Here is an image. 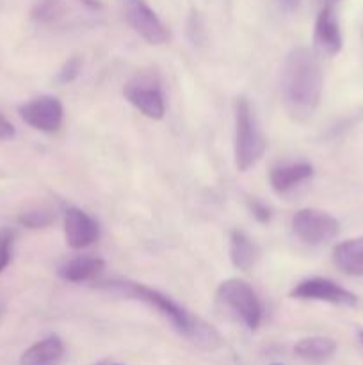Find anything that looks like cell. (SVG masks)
Listing matches in <instances>:
<instances>
[{"mask_svg": "<svg viewBox=\"0 0 363 365\" xmlns=\"http://www.w3.org/2000/svg\"><path fill=\"white\" fill-rule=\"evenodd\" d=\"M98 287L110 292V294H117L121 298L141 302L146 307H149V309L157 310L160 316L166 317L173 324L178 334L184 335L187 341H191L198 348L206 349V351H216V349L223 346V337H221L216 328L210 327L209 323L199 319L198 316L191 314L189 310H185L184 307H180L169 296L162 294L157 289L130 280L103 282Z\"/></svg>", "mask_w": 363, "mask_h": 365, "instance_id": "6da1fadb", "label": "cell"}, {"mask_svg": "<svg viewBox=\"0 0 363 365\" xmlns=\"http://www.w3.org/2000/svg\"><path fill=\"white\" fill-rule=\"evenodd\" d=\"M324 73L313 50L298 46L285 57L281 70V93L288 113L298 120H306L319 107L322 98Z\"/></svg>", "mask_w": 363, "mask_h": 365, "instance_id": "7a4b0ae2", "label": "cell"}, {"mask_svg": "<svg viewBox=\"0 0 363 365\" xmlns=\"http://www.w3.org/2000/svg\"><path fill=\"white\" fill-rule=\"evenodd\" d=\"M233 150L235 166L238 171H248L262 159L267 141L260 128L256 114L246 96H237L233 102Z\"/></svg>", "mask_w": 363, "mask_h": 365, "instance_id": "3957f363", "label": "cell"}, {"mask_svg": "<svg viewBox=\"0 0 363 365\" xmlns=\"http://www.w3.org/2000/svg\"><path fill=\"white\" fill-rule=\"evenodd\" d=\"M216 298L228 316L241 321L249 330H256L262 323V303L251 285L246 284L244 280L238 278L224 280L217 287Z\"/></svg>", "mask_w": 363, "mask_h": 365, "instance_id": "277c9868", "label": "cell"}, {"mask_svg": "<svg viewBox=\"0 0 363 365\" xmlns=\"http://www.w3.org/2000/svg\"><path fill=\"white\" fill-rule=\"evenodd\" d=\"M123 95L135 109L149 120H162L166 114V100L157 75L149 71L137 73L125 84Z\"/></svg>", "mask_w": 363, "mask_h": 365, "instance_id": "5b68a950", "label": "cell"}, {"mask_svg": "<svg viewBox=\"0 0 363 365\" xmlns=\"http://www.w3.org/2000/svg\"><path fill=\"white\" fill-rule=\"evenodd\" d=\"M292 230L306 245L320 246L337 237L340 223L324 210L301 209L292 217Z\"/></svg>", "mask_w": 363, "mask_h": 365, "instance_id": "8992f818", "label": "cell"}, {"mask_svg": "<svg viewBox=\"0 0 363 365\" xmlns=\"http://www.w3.org/2000/svg\"><path fill=\"white\" fill-rule=\"evenodd\" d=\"M123 14L132 31L149 45H164L169 39L166 25L146 0H121Z\"/></svg>", "mask_w": 363, "mask_h": 365, "instance_id": "52a82bcc", "label": "cell"}, {"mask_svg": "<svg viewBox=\"0 0 363 365\" xmlns=\"http://www.w3.org/2000/svg\"><path fill=\"white\" fill-rule=\"evenodd\" d=\"M290 298L306 299V302H324L340 307L358 305L356 294L338 285L337 282L322 277L306 278V280L299 282L290 291Z\"/></svg>", "mask_w": 363, "mask_h": 365, "instance_id": "ba28073f", "label": "cell"}, {"mask_svg": "<svg viewBox=\"0 0 363 365\" xmlns=\"http://www.w3.org/2000/svg\"><path fill=\"white\" fill-rule=\"evenodd\" d=\"M18 113H20V118L28 127L36 128L39 132H46V134L57 132L63 125L64 109L63 103L56 96H38V98L23 103L18 109Z\"/></svg>", "mask_w": 363, "mask_h": 365, "instance_id": "9c48e42d", "label": "cell"}, {"mask_svg": "<svg viewBox=\"0 0 363 365\" xmlns=\"http://www.w3.org/2000/svg\"><path fill=\"white\" fill-rule=\"evenodd\" d=\"M100 227L88 212L77 207L64 210V237L70 248L82 250L98 239Z\"/></svg>", "mask_w": 363, "mask_h": 365, "instance_id": "30bf717a", "label": "cell"}, {"mask_svg": "<svg viewBox=\"0 0 363 365\" xmlns=\"http://www.w3.org/2000/svg\"><path fill=\"white\" fill-rule=\"evenodd\" d=\"M313 41L317 48L326 56H337L342 50L344 41H342L340 24H338L333 6H324L317 14Z\"/></svg>", "mask_w": 363, "mask_h": 365, "instance_id": "8fae6325", "label": "cell"}, {"mask_svg": "<svg viewBox=\"0 0 363 365\" xmlns=\"http://www.w3.org/2000/svg\"><path fill=\"white\" fill-rule=\"evenodd\" d=\"M313 177V168L308 163H290L281 164V166L273 168L269 175L270 187L278 192V195H285L295 185L302 184L308 178Z\"/></svg>", "mask_w": 363, "mask_h": 365, "instance_id": "7c38bea8", "label": "cell"}, {"mask_svg": "<svg viewBox=\"0 0 363 365\" xmlns=\"http://www.w3.org/2000/svg\"><path fill=\"white\" fill-rule=\"evenodd\" d=\"M64 356V344L57 335L41 339L20 356V365H59Z\"/></svg>", "mask_w": 363, "mask_h": 365, "instance_id": "4fadbf2b", "label": "cell"}, {"mask_svg": "<svg viewBox=\"0 0 363 365\" xmlns=\"http://www.w3.org/2000/svg\"><path fill=\"white\" fill-rule=\"evenodd\" d=\"M333 262L349 277H363V235L335 246Z\"/></svg>", "mask_w": 363, "mask_h": 365, "instance_id": "5bb4252c", "label": "cell"}, {"mask_svg": "<svg viewBox=\"0 0 363 365\" xmlns=\"http://www.w3.org/2000/svg\"><path fill=\"white\" fill-rule=\"evenodd\" d=\"M105 269V262L98 257H77V259L68 260L66 264L57 269V274L63 278L64 282H88L98 277L102 271Z\"/></svg>", "mask_w": 363, "mask_h": 365, "instance_id": "9a60e30c", "label": "cell"}, {"mask_svg": "<svg viewBox=\"0 0 363 365\" xmlns=\"http://www.w3.org/2000/svg\"><path fill=\"white\" fill-rule=\"evenodd\" d=\"M258 246L242 230H231L230 234V259L237 269L249 271L258 260Z\"/></svg>", "mask_w": 363, "mask_h": 365, "instance_id": "2e32d148", "label": "cell"}, {"mask_svg": "<svg viewBox=\"0 0 363 365\" xmlns=\"http://www.w3.org/2000/svg\"><path fill=\"white\" fill-rule=\"evenodd\" d=\"M294 351L299 359L312 364H320L330 360L337 351V342L327 337H308L301 339L294 346Z\"/></svg>", "mask_w": 363, "mask_h": 365, "instance_id": "e0dca14e", "label": "cell"}, {"mask_svg": "<svg viewBox=\"0 0 363 365\" xmlns=\"http://www.w3.org/2000/svg\"><path fill=\"white\" fill-rule=\"evenodd\" d=\"M66 13V4L64 0H38L32 6L31 16L32 20L38 24H53V21L60 20Z\"/></svg>", "mask_w": 363, "mask_h": 365, "instance_id": "ac0fdd59", "label": "cell"}, {"mask_svg": "<svg viewBox=\"0 0 363 365\" xmlns=\"http://www.w3.org/2000/svg\"><path fill=\"white\" fill-rule=\"evenodd\" d=\"M185 32H187V38L192 45L199 46L206 41L205 21H203L201 14L196 9H192L191 13H189L187 21H185Z\"/></svg>", "mask_w": 363, "mask_h": 365, "instance_id": "d6986e66", "label": "cell"}, {"mask_svg": "<svg viewBox=\"0 0 363 365\" xmlns=\"http://www.w3.org/2000/svg\"><path fill=\"white\" fill-rule=\"evenodd\" d=\"M53 214L50 210L45 209H34L28 210V212H23L20 217H18V223L23 225L27 228H45L48 225H52Z\"/></svg>", "mask_w": 363, "mask_h": 365, "instance_id": "ffe728a7", "label": "cell"}, {"mask_svg": "<svg viewBox=\"0 0 363 365\" xmlns=\"http://www.w3.org/2000/svg\"><path fill=\"white\" fill-rule=\"evenodd\" d=\"M13 245L14 232L11 228H2L0 230V274L7 269L11 259H13Z\"/></svg>", "mask_w": 363, "mask_h": 365, "instance_id": "44dd1931", "label": "cell"}, {"mask_svg": "<svg viewBox=\"0 0 363 365\" xmlns=\"http://www.w3.org/2000/svg\"><path fill=\"white\" fill-rule=\"evenodd\" d=\"M80 68H82V61L78 59V57H70V59H68L66 63L63 64V68L59 70L57 81H59L60 84H70V82H73L75 78L78 77Z\"/></svg>", "mask_w": 363, "mask_h": 365, "instance_id": "7402d4cb", "label": "cell"}, {"mask_svg": "<svg viewBox=\"0 0 363 365\" xmlns=\"http://www.w3.org/2000/svg\"><path fill=\"white\" fill-rule=\"evenodd\" d=\"M249 209H251L253 216H255L260 223H269L270 217H273V212H270L269 207H267L265 203L258 202V200H253V202H249Z\"/></svg>", "mask_w": 363, "mask_h": 365, "instance_id": "603a6c76", "label": "cell"}, {"mask_svg": "<svg viewBox=\"0 0 363 365\" xmlns=\"http://www.w3.org/2000/svg\"><path fill=\"white\" fill-rule=\"evenodd\" d=\"M14 127L2 113H0V141H7V139L14 138Z\"/></svg>", "mask_w": 363, "mask_h": 365, "instance_id": "cb8c5ba5", "label": "cell"}, {"mask_svg": "<svg viewBox=\"0 0 363 365\" xmlns=\"http://www.w3.org/2000/svg\"><path fill=\"white\" fill-rule=\"evenodd\" d=\"M276 4L285 13H295L299 6H301V0H276Z\"/></svg>", "mask_w": 363, "mask_h": 365, "instance_id": "d4e9b609", "label": "cell"}, {"mask_svg": "<svg viewBox=\"0 0 363 365\" xmlns=\"http://www.w3.org/2000/svg\"><path fill=\"white\" fill-rule=\"evenodd\" d=\"M78 2H80L82 6L89 11H100L103 7V4L100 2V0H78Z\"/></svg>", "mask_w": 363, "mask_h": 365, "instance_id": "484cf974", "label": "cell"}, {"mask_svg": "<svg viewBox=\"0 0 363 365\" xmlns=\"http://www.w3.org/2000/svg\"><path fill=\"white\" fill-rule=\"evenodd\" d=\"M358 339H359V342H362V346H363V328H362V330H358Z\"/></svg>", "mask_w": 363, "mask_h": 365, "instance_id": "4316f807", "label": "cell"}, {"mask_svg": "<svg viewBox=\"0 0 363 365\" xmlns=\"http://www.w3.org/2000/svg\"><path fill=\"white\" fill-rule=\"evenodd\" d=\"M335 2H338V0H324V4H326V6H333Z\"/></svg>", "mask_w": 363, "mask_h": 365, "instance_id": "83f0119b", "label": "cell"}, {"mask_svg": "<svg viewBox=\"0 0 363 365\" xmlns=\"http://www.w3.org/2000/svg\"><path fill=\"white\" fill-rule=\"evenodd\" d=\"M362 41H363V27H362Z\"/></svg>", "mask_w": 363, "mask_h": 365, "instance_id": "f1b7e54d", "label": "cell"}, {"mask_svg": "<svg viewBox=\"0 0 363 365\" xmlns=\"http://www.w3.org/2000/svg\"><path fill=\"white\" fill-rule=\"evenodd\" d=\"M273 365H281V364H273Z\"/></svg>", "mask_w": 363, "mask_h": 365, "instance_id": "f546056e", "label": "cell"}]
</instances>
